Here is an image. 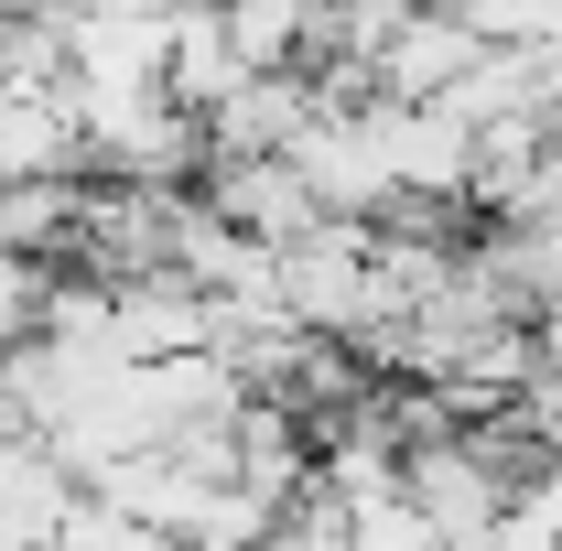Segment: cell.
Segmentation results:
<instances>
[{"instance_id": "1", "label": "cell", "mask_w": 562, "mask_h": 551, "mask_svg": "<svg viewBox=\"0 0 562 551\" xmlns=\"http://www.w3.org/2000/svg\"><path fill=\"white\" fill-rule=\"evenodd\" d=\"M292 162H303V184H314L336 216H379L390 195H401L390 140H379V109H314V120L292 131Z\"/></svg>"}, {"instance_id": "2", "label": "cell", "mask_w": 562, "mask_h": 551, "mask_svg": "<svg viewBox=\"0 0 562 551\" xmlns=\"http://www.w3.org/2000/svg\"><path fill=\"white\" fill-rule=\"evenodd\" d=\"M206 206L238 216V227H249V238H271V249L314 238V227L336 216L314 184H303V162H292V151H216V162H206Z\"/></svg>"}, {"instance_id": "3", "label": "cell", "mask_w": 562, "mask_h": 551, "mask_svg": "<svg viewBox=\"0 0 562 551\" xmlns=\"http://www.w3.org/2000/svg\"><path fill=\"white\" fill-rule=\"evenodd\" d=\"M497 33L476 22V11H443V0H422L412 22L379 44V98H454L465 76H476V55H487Z\"/></svg>"}, {"instance_id": "4", "label": "cell", "mask_w": 562, "mask_h": 551, "mask_svg": "<svg viewBox=\"0 0 562 551\" xmlns=\"http://www.w3.org/2000/svg\"><path fill=\"white\" fill-rule=\"evenodd\" d=\"M216 336V292L206 281H184V271H140L120 281V357H184V346H206Z\"/></svg>"}, {"instance_id": "5", "label": "cell", "mask_w": 562, "mask_h": 551, "mask_svg": "<svg viewBox=\"0 0 562 551\" xmlns=\"http://www.w3.org/2000/svg\"><path fill=\"white\" fill-rule=\"evenodd\" d=\"M249 55H238V33H227V11L216 0H173V55H162V98H184V109H227L238 87H249Z\"/></svg>"}, {"instance_id": "6", "label": "cell", "mask_w": 562, "mask_h": 551, "mask_svg": "<svg viewBox=\"0 0 562 551\" xmlns=\"http://www.w3.org/2000/svg\"><path fill=\"white\" fill-rule=\"evenodd\" d=\"M87 195H98V173H11V184H0V249L76 260V238H87Z\"/></svg>"}, {"instance_id": "7", "label": "cell", "mask_w": 562, "mask_h": 551, "mask_svg": "<svg viewBox=\"0 0 562 551\" xmlns=\"http://www.w3.org/2000/svg\"><path fill=\"white\" fill-rule=\"evenodd\" d=\"M314 109H325V98H314L303 66H260L227 109H206V131H216V151H292V131H303Z\"/></svg>"}, {"instance_id": "8", "label": "cell", "mask_w": 562, "mask_h": 551, "mask_svg": "<svg viewBox=\"0 0 562 551\" xmlns=\"http://www.w3.org/2000/svg\"><path fill=\"white\" fill-rule=\"evenodd\" d=\"M76 76V11H0V87H66Z\"/></svg>"}, {"instance_id": "9", "label": "cell", "mask_w": 562, "mask_h": 551, "mask_svg": "<svg viewBox=\"0 0 562 551\" xmlns=\"http://www.w3.org/2000/svg\"><path fill=\"white\" fill-rule=\"evenodd\" d=\"M249 66H303L314 55V0H216Z\"/></svg>"}, {"instance_id": "10", "label": "cell", "mask_w": 562, "mask_h": 551, "mask_svg": "<svg viewBox=\"0 0 562 551\" xmlns=\"http://www.w3.org/2000/svg\"><path fill=\"white\" fill-rule=\"evenodd\" d=\"M55 551H173V530H151V519H131V508H109L98 486L66 508V530H55Z\"/></svg>"}, {"instance_id": "11", "label": "cell", "mask_w": 562, "mask_h": 551, "mask_svg": "<svg viewBox=\"0 0 562 551\" xmlns=\"http://www.w3.org/2000/svg\"><path fill=\"white\" fill-rule=\"evenodd\" d=\"M44 292H55V260H33V249H0V346L44 336Z\"/></svg>"}]
</instances>
